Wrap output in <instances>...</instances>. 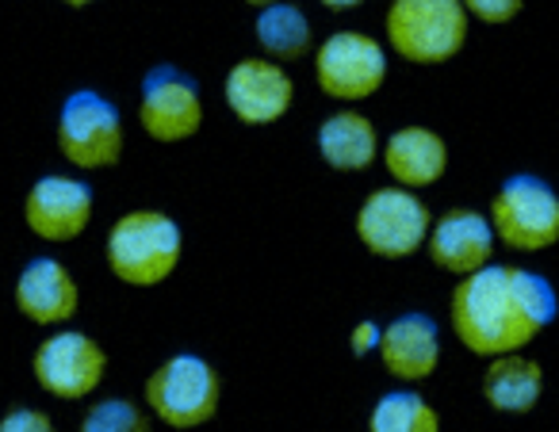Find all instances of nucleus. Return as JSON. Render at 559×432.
<instances>
[{"mask_svg": "<svg viewBox=\"0 0 559 432\" xmlns=\"http://www.w3.org/2000/svg\"><path fill=\"white\" fill-rule=\"evenodd\" d=\"M226 108L241 119L246 127H269L284 119L296 104V85L288 70L272 58H241L226 73Z\"/></svg>", "mask_w": 559, "mask_h": 432, "instance_id": "nucleus-11", "label": "nucleus"}, {"mask_svg": "<svg viewBox=\"0 0 559 432\" xmlns=\"http://www.w3.org/2000/svg\"><path fill=\"white\" fill-rule=\"evenodd\" d=\"M421 249H429V261L437 268L452 272V276H472L495 256V230H490L487 215H479V211L452 207L437 223H429Z\"/></svg>", "mask_w": 559, "mask_h": 432, "instance_id": "nucleus-13", "label": "nucleus"}, {"mask_svg": "<svg viewBox=\"0 0 559 432\" xmlns=\"http://www.w3.org/2000/svg\"><path fill=\"white\" fill-rule=\"evenodd\" d=\"M544 394V371L536 360L521 352L490 356V368L483 371V398L498 413H528Z\"/></svg>", "mask_w": 559, "mask_h": 432, "instance_id": "nucleus-18", "label": "nucleus"}, {"mask_svg": "<svg viewBox=\"0 0 559 432\" xmlns=\"http://www.w3.org/2000/svg\"><path fill=\"white\" fill-rule=\"evenodd\" d=\"M429 207L411 188H376L357 211V238L372 256L383 261H406L426 245Z\"/></svg>", "mask_w": 559, "mask_h": 432, "instance_id": "nucleus-7", "label": "nucleus"}, {"mask_svg": "<svg viewBox=\"0 0 559 432\" xmlns=\"http://www.w3.org/2000/svg\"><path fill=\"white\" fill-rule=\"evenodd\" d=\"M62 4H70V9H85V4H93V0H62Z\"/></svg>", "mask_w": 559, "mask_h": 432, "instance_id": "nucleus-26", "label": "nucleus"}, {"mask_svg": "<svg viewBox=\"0 0 559 432\" xmlns=\"http://www.w3.org/2000/svg\"><path fill=\"white\" fill-rule=\"evenodd\" d=\"M376 348H380L388 375L403 379V383H421L441 363V333H437L433 317L426 314H403L391 325H383Z\"/></svg>", "mask_w": 559, "mask_h": 432, "instance_id": "nucleus-15", "label": "nucleus"}, {"mask_svg": "<svg viewBox=\"0 0 559 432\" xmlns=\"http://www.w3.org/2000/svg\"><path fill=\"white\" fill-rule=\"evenodd\" d=\"M383 32L411 65H441L464 50L467 12L460 0H391Z\"/></svg>", "mask_w": 559, "mask_h": 432, "instance_id": "nucleus-3", "label": "nucleus"}, {"mask_svg": "<svg viewBox=\"0 0 559 432\" xmlns=\"http://www.w3.org/2000/svg\"><path fill=\"white\" fill-rule=\"evenodd\" d=\"M487 223L495 241L513 253H544L559 238V200L540 177L518 172L490 200Z\"/></svg>", "mask_w": 559, "mask_h": 432, "instance_id": "nucleus-4", "label": "nucleus"}, {"mask_svg": "<svg viewBox=\"0 0 559 432\" xmlns=\"http://www.w3.org/2000/svg\"><path fill=\"white\" fill-rule=\"evenodd\" d=\"M383 165L399 188H429L449 172V146L429 127H403L383 146Z\"/></svg>", "mask_w": 559, "mask_h": 432, "instance_id": "nucleus-16", "label": "nucleus"}, {"mask_svg": "<svg viewBox=\"0 0 559 432\" xmlns=\"http://www.w3.org/2000/svg\"><path fill=\"white\" fill-rule=\"evenodd\" d=\"M139 123L154 142H185L203 127V96L177 65H154L142 77Z\"/></svg>", "mask_w": 559, "mask_h": 432, "instance_id": "nucleus-9", "label": "nucleus"}, {"mask_svg": "<svg viewBox=\"0 0 559 432\" xmlns=\"http://www.w3.org/2000/svg\"><path fill=\"white\" fill-rule=\"evenodd\" d=\"M246 4H257V9H264V4H276V0H246Z\"/></svg>", "mask_w": 559, "mask_h": 432, "instance_id": "nucleus-27", "label": "nucleus"}, {"mask_svg": "<svg viewBox=\"0 0 559 432\" xmlns=\"http://www.w3.org/2000/svg\"><path fill=\"white\" fill-rule=\"evenodd\" d=\"M314 81L337 104H360L388 81V50L365 32H334L314 55Z\"/></svg>", "mask_w": 559, "mask_h": 432, "instance_id": "nucleus-8", "label": "nucleus"}, {"mask_svg": "<svg viewBox=\"0 0 559 432\" xmlns=\"http://www.w3.org/2000/svg\"><path fill=\"white\" fill-rule=\"evenodd\" d=\"M16 307L35 325H66L81 307L78 279L55 256H35L16 279Z\"/></svg>", "mask_w": 559, "mask_h": 432, "instance_id": "nucleus-14", "label": "nucleus"}, {"mask_svg": "<svg viewBox=\"0 0 559 432\" xmlns=\"http://www.w3.org/2000/svg\"><path fill=\"white\" fill-rule=\"evenodd\" d=\"M58 149L78 169H111L123 157V116L108 96L81 88L62 104Z\"/></svg>", "mask_w": 559, "mask_h": 432, "instance_id": "nucleus-6", "label": "nucleus"}, {"mask_svg": "<svg viewBox=\"0 0 559 432\" xmlns=\"http://www.w3.org/2000/svg\"><path fill=\"white\" fill-rule=\"evenodd\" d=\"M81 432H150V417L127 398H104L85 413Z\"/></svg>", "mask_w": 559, "mask_h": 432, "instance_id": "nucleus-21", "label": "nucleus"}, {"mask_svg": "<svg viewBox=\"0 0 559 432\" xmlns=\"http://www.w3.org/2000/svg\"><path fill=\"white\" fill-rule=\"evenodd\" d=\"M376 345H380V325H376V322H360L357 329H353V340H349L353 356L376 352Z\"/></svg>", "mask_w": 559, "mask_h": 432, "instance_id": "nucleus-24", "label": "nucleus"}, {"mask_svg": "<svg viewBox=\"0 0 559 432\" xmlns=\"http://www.w3.org/2000/svg\"><path fill=\"white\" fill-rule=\"evenodd\" d=\"M368 432H441V417L418 391H391L368 413Z\"/></svg>", "mask_w": 559, "mask_h": 432, "instance_id": "nucleus-20", "label": "nucleus"}, {"mask_svg": "<svg viewBox=\"0 0 559 432\" xmlns=\"http://www.w3.org/2000/svg\"><path fill=\"white\" fill-rule=\"evenodd\" d=\"M257 43L272 62H296L311 50V24L296 4L276 0L257 12Z\"/></svg>", "mask_w": 559, "mask_h": 432, "instance_id": "nucleus-19", "label": "nucleus"}, {"mask_svg": "<svg viewBox=\"0 0 559 432\" xmlns=\"http://www.w3.org/2000/svg\"><path fill=\"white\" fill-rule=\"evenodd\" d=\"M319 4H326L330 12H353V9H360L365 0H319Z\"/></svg>", "mask_w": 559, "mask_h": 432, "instance_id": "nucleus-25", "label": "nucleus"}, {"mask_svg": "<svg viewBox=\"0 0 559 432\" xmlns=\"http://www.w3.org/2000/svg\"><path fill=\"white\" fill-rule=\"evenodd\" d=\"M319 154L330 169L337 172H360L376 161L380 154V134H376V123L365 116V111H337L326 123L319 127Z\"/></svg>", "mask_w": 559, "mask_h": 432, "instance_id": "nucleus-17", "label": "nucleus"}, {"mask_svg": "<svg viewBox=\"0 0 559 432\" xmlns=\"http://www.w3.org/2000/svg\"><path fill=\"white\" fill-rule=\"evenodd\" d=\"M185 233L165 211H127L108 230V268L127 287H157L177 272Z\"/></svg>", "mask_w": 559, "mask_h": 432, "instance_id": "nucleus-2", "label": "nucleus"}, {"mask_svg": "<svg viewBox=\"0 0 559 432\" xmlns=\"http://www.w3.org/2000/svg\"><path fill=\"white\" fill-rule=\"evenodd\" d=\"M146 401L169 429H200L223 401V379L203 356L177 352L146 379Z\"/></svg>", "mask_w": 559, "mask_h": 432, "instance_id": "nucleus-5", "label": "nucleus"}, {"mask_svg": "<svg viewBox=\"0 0 559 432\" xmlns=\"http://www.w3.org/2000/svg\"><path fill=\"white\" fill-rule=\"evenodd\" d=\"M0 432H55V421L43 409H12L0 417Z\"/></svg>", "mask_w": 559, "mask_h": 432, "instance_id": "nucleus-23", "label": "nucleus"}, {"mask_svg": "<svg viewBox=\"0 0 559 432\" xmlns=\"http://www.w3.org/2000/svg\"><path fill=\"white\" fill-rule=\"evenodd\" d=\"M39 386L55 398L78 401L88 398L108 375V352L81 329H58L39 345L32 360Z\"/></svg>", "mask_w": 559, "mask_h": 432, "instance_id": "nucleus-10", "label": "nucleus"}, {"mask_svg": "<svg viewBox=\"0 0 559 432\" xmlns=\"http://www.w3.org/2000/svg\"><path fill=\"white\" fill-rule=\"evenodd\" d=\"M24 223L43 241H73L93 223V188L73 177H39L24 200Z\"/></svg>", "mask_w": 559, "mask_h": 432, "instance_id": "nucleus-12", "label": "nucleus"}, {"mask_svg": "<svg viewBox=\"0 0 559 432\" xmlns=\"http://www.w3.org/2000/svg\"><path fill=\"white\" fill-rule=\"evenodd\" d=\"M556 317V291L540 272L518 264H483L460 276L449 322L460 345L475 356H506L528 348Z\"/></svg>", "mask_w": 559, "mask_h": 432, "instance_id": "nucleus-1", "label": "nucleus"}, {"mask_svg": "<svg viewBox=\"0 0 559 432\" xmlns=\"http://www.w3.org/2000/svg\"><path fill=\"white\" fill-rule=\"evenodd\" d=\"M460 4L467 16L483 20V24H510L525 9V0H460Z\"/></svg>", "mask_w": 559, "mask_h": 432, "instance_id": "nucleus-22", "label": "nucleus"}]
</instances>
